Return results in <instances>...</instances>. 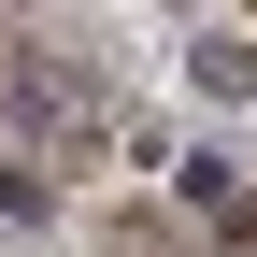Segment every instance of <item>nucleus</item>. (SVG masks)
I'll return each instance as SVG.
<instances>
[{"mask_svg": "<svg viewBox=\"0 0 257 257\" xmlns=\"http://www.w3.org/2000/svg\"><path fill=\"white\" fill-rule=\"evenodd\" d=\"M172 186H186L200 214H229V200H243V157H214V143H200V157H172Z\"/></svg>", "mask_w": 257, "mask_h": 257, "instance_id": "2", "label": "nucleus"}, {"mask_svg": "<svg viewBox=\"0 0 257 257\" xmlns=\"http://www.w3.org/2000/svg\"><path fill=\"white\" fill-rule=\"evenodd\" d=\"M229 229H243V243H257V186H243V200H229Z\"/></svg>", "mask_w": 257, "mask_h": 257, "instance_id": "3", "label": "nucleus"}, {"mask_svg": "<svg viewBox=\"0 0 257 257\" xmlns=\"http://www.w3.org/2000/svg\"><path fill=\"white\" fill-rule=\"evenodd\" d=\"M186 86L200 100H257V29H186Z\"/></svg>", "mask_w": 257, "mask_h": 257, "instance_id": "1", "label": "nucleus"}]
</instances>
